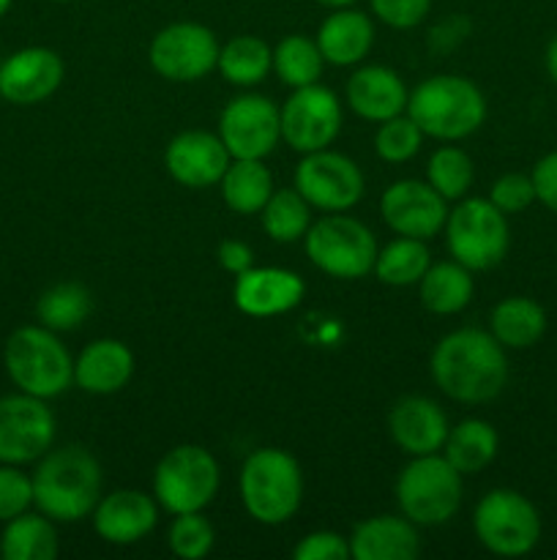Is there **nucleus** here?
Returning a JSON list of instances; mask_svg holds the SVG:
<instances>
[{
  "label": "nucleus",
  "instance_id": "obj_45",
  "mask_svg": "<svg viewBox=\"0 0 557 560\" xmlns=\"http://www.w3.org/2000/svg\"><path fill=\"white\" fill-rule=\"evenodd\" d=\"M546 71H549L552 82L557 85V33L552 36L549 47H546Z\"/></svg>",
  "mask_w": 557,
  "mask_h": 560
},
{
  "label": "nucleus",
  "instance_id": "obj_27",
  "mask_svg": "<svg viewBox=\"0 0 557 560\" xmlns=\"http://www.w3.org/2000/svg\"><path fill=\"white\" fill-rule=\"evenodd\" d=\"M546 331V312L528 295H508L491 310L489 334L508 350H528Z\"/></svg>",
  "mask_w": 557,
  "mask_h": 560
},
{
  "label": "nucleus",
  "instance_id": "obj_12",
  "mask_svg": "<svg viewBox=\"0 0 557 560\" xmlns=\"http://www.w3.org/2000/svg\"><path fill=\"white\" fill-rule=\"evenodd\" d=\"M218 38L202 22H173L151 38L147 63L169 82H200L218 63Z\"/></svg>",
  "mask_w": 557,
  "mask_h": 560
},
{
  "label": "nucleus",
  "instance_id": "obj_38",
  "mask_svg": "<svg viewBox=\"0 0 557 560\" xmlns=\"http://www.w3.org/2000/svg\"><path fill=\"white\" fill-rule=\"evenodd\" d=\"M424 131L418 129L410 115H396L377 126L375 135V151L382 162L388 164H404L413 156H418L420 145H424Z\"/></svg>",
  "mask_w": 557,
  "mask_h": 560
},
{
  "label": "nucleus",
  "instance_id": "obj_21",
  "mask_svg": "<svg viewBox=\"0 0 557 560\" xmlns=\"http://www.w3.org/2000/svg\"><path fill=\"white\" fill-rule=\"evenodd\" d=\"M448 430L451 424H448L446 410L435 399L418 397V394L396 399L388 413V435L407 457L442 452Z\"/></svg>",
  "mask_w": 557,
  "mask_h": 560
},
{
  "label": "nucleus",
  "instance_id": "obj_14",
  "mask_svg": "<svg viewBox=\"0 0 557 560\" xmlns=\"http://www.w3.org/2000/svg\"><path fill=\"white\" fill-rule=\"evenodd\" d=\"M278 115H282V142H287L300 156L333 145L344 120L339 96L320 82L293 88Z\"/></svg>",
  "mask_w": 557,
  "mask_h": 560
},
{
  "label": "nucleus",
  "instance_id": "obj_7",
  "mask_svg": "<svg viewBox=\"0 0 557 560\" xmlns=\"http://www.w3.org/2000/svg\"><path fill=\"white\" fill-rule=\"evenodd\" d=\"M442 233L453 260L473 273L500 266L511 246L508 217L491 206L489 197H462L448 211Z\"/></svg>",
  "mask_w": 557,
  "mask_h": 560
},
{
  "label": "nucleus",
  "instance_id": "obj_48",
  "mask_svg": "<svg viewBox=\"0 0 557 560\" xmlns=\"http://www.w3.org/2000/svg\"><path fill=\"white\" fill-rule=\"evenodd\" d=\"M55 3H74V0H55Z\"/></svg>",
  "mask_w": 557,
  "mask_h": 560
},
{
  "label": "nucleus",
  "instance_id": "obj_18",
  "mask_svg": "<svg viewBox=\"0 0 557 560\" xmlns=\"http://www.w3.org/2000/svg\"><path fill=\"white\" fill-rule=\"evenodd\" d=\"M233 156L224 148L222 137L213 131L191 129L173 137L164 151V167L175 184L186 189H208L222 180Z\"/></svg>",
  "mask_w": 557,
  "mask_h": 560
},
{
  "label": "nucleus",
  "instance_id": "obj_36",
  "mask_svg": "<svg viewBox=\"0 0 557 560\" xmlns=\"http://www.w3.org/2000/svg\"><path fill=\"white\" fill-rule=\"evenodd\" d=\"M426 180L431 189L440 191L448 202H459L467 197L475 180V164L467 151L457 145H442L426 162Z\"/></svg>",
  "mask_w": 557,
  "mask_h": 560
},
{
  "label": "nucleus",
  "instance_id": "obj_40",
  "mask_svg": "<svg viewBox=\"0 0 557 560\" xmlns=\"http://www.w3.org/2000/svg\"><path fill=\"white\" fill-rule=\"evenodd\" d=\"M489 202L495 208H500L506 217H513V213L528 211L535 202V186L533 178L524 173H506L491 184L489 189Z\"/></svg>",
  "mask_w": 557,
  "mask_h": 560
},
{
  "label": "nucleus",
  "instance_id": "obj_28",
  "mask_svg": "<svg viewBox=\"0 0 557 560\" xmlns=\"http://www.w3.org/2000/svg\"><path fill=\"white\" fill-rule=\"evenodd\" d=\"M218 186H222L224 206L240 217L260 213L276 189L271 170L262 164V159H233Z\"/></svg>",
  "mask_w": 557,
  "mask_h": 560
},
{
  "label": "nucleus",
  "instance_id": "obj_34",
  "mask_svg": "<svg viewBox=\"0 0 557 560\" xmlns=\"http://www.w3.org/2000/svg\"><path fill=\"white\" fill-rule=\"evenodd\" d=\"M322 66H325V58L317 47V38L304 36V33H289L273 47V71L289 88L320 82Z\"/></svg>",
  "mask_w": 557,
  "mask_h": 560
},
{
  "label": "nucleus",
  "instance_id": "obj_20",
  "mask_svg": "<svg viewBox=\"0 0 557 560\" xmlns=\"http://www.w3.org/2000/svg\"><path fill=\"white\" fill-rule=\"evenodd\" d=\"M93 530L115 547H129L145 539L158 523V503L147 492L115 490L98 498L93 509Z\"/></svg>",
  "mask_w": 557,
  "mask_h": 560
},
{
  "label": "nucleus",
  "instance_id": "obj_4",
  "mask_svg": "<svg viewBox=\"0 0 557 560\" xmlns=\"http://www.w3.org/2000/svg\"><path fill=\"white\" fill-rule=\"evenodd\" d=\"M238 487L246 514L268 528L289 523L304 501L298 459L276 446L257 448L244 459Z\"/></svg>",
  "mask_w": 557,
  "mask_h": 560
},
{
  "label": "nucleus",
  "instance_id": "obj_9",
  "mask_svg": "<svg viewBox=\"0 0 557 560\" xmlns=\"http://www.w3.org/2000/svg\"><path fill=\"white\" fill-rule=\"evenodd\" d=\"M304 249L311 266L322 273L344 282L366 277L375 271L377 238L364 222L347 213H325L311 224L304 235Z\"/></svg>",
  "mask_w": 557,
  "mask_h": 560
},
{
  "label": "nucleus",
  "instance_id": "obj_6",
  "mask_svg": "<svg viewBox=\"0 0 557 560\" xmlns=\"http://www.w3.org/2000/svg\"><path fill=\"white\" fill-rule=\"evenodd\" d=\"M462 479L440 452L410 457L396 479L399 512L424 528L446 525L462 506Z\"/></svg>",
  "mask_w": 557,
  "mask_h": 560
},
{
  "label": "nucleus",
  "instance_id": "obj_37",
  "mask_svg": "<svg viewBox=\"0 0 557 560\" xmlns=\"http://www.w3.org/2000/svg\"><path fill=\"white\" fill-rule=\"evenodd\" d=\"M169 552L180 560H202L216 545V530L202 512L175 514L167 530Z\"/></svg>",
  "mask_w": 557,
  "mask_h": 560
},
{
  "label": "nucleus",
  "instance_id": "obj_41",
  "mask_svg": "<svg viewBox=\"0 0 557 560\" xmlns=\"http://www.w3.org/2000/svg\"><path fill=\"white\" fill-rule=\"evenodd\" d=\"M371 14L393 31L418 27L429 16L431 0H369Z\"/></svg>",
  "mask_w": 557,
  "mask_h": 560
},
{
  "label": "nucleus",
  "instance_id": "obj_10",
  "mask_svg": "<svg viewBox=\"0 0 557 560\" xmlns=\"http://www.w3.org/2000/svg\"><path fill=\"white\" fill-rule=\"evenodd\" d=\"M475 539L484 550L500 558H522L541 541V514L522 492L491 490L478 501L473 514Z\"/></svg>",
  "mask_w": 557,
  "mask_h": 560
},
{
  "label": "nucleus",
  "instance_id": "obj_39",
  "mask_svg": "<svg viewBox=\"0 0 557 560\" xmlns=\"http://www.w3.org/2000/svg\"><path fill=\"white\" fill-rule=\"evenodd\" d=\"M33 506V479L20 470V465L0 463V523L31 512Z\"/></svg>",
  "mask_w": 557,
  "mask_h": 560
},
{
  "label": "nucleus",
  "instance_id": "obj_31",
  "mask_svg": "<svg viewBox=\"0 0 557 560\" xmlns=\"http://www.w3.org/2000/svg\"><path fill=\"white\" fill-rule=\"evenodd\" d=\"M216 71L235 88H254L273 71V49L262 38L240 33L218 47Z\"/></svg>",
  "mask_w": 557,
  "mask_h": 560
},
{
  "label": "nucleus",
  "instance_id": "obj_46",
  "mask_svg": "<svg viewBox=\"0 0 557 560\" xmlns=\"http://www.w3.org/2000/svg\"><path fill=\"white\" fill-rule=\"evenodd\" d=\"M315 3H320V5H325V9H349V5H355L358 3V0H315Z\"/></svg>",
  "mask_w": 557,
  "mask_h": 560
},
{
  "label": "nucleus",
  "instance_id": "obj_19",
  "mask_svg": "<svg viewBox=\"0 0 557 560\" xmlns=\"http://www.w3.org/2000/svg\"><path fill=\"white\" fill-rule=\"evenodd\" d=\"M306 293L304 279L289 268L251 266L249 271L235 277L233 301L238 312L249 317L287 315L300 304Z\"/></svg>",
  "mask_w": 557,
  "mask_h": 560
},
{
  "label": "nucleus",
  "instance_id": "obj_35",
  "mask_svg": "<svg viewBox=\"0 0 557 560\" xmlns=\"http://www.w3.org/2000/svg\"><path fill=\"white\" fill-rule=\"evenodd\" d=\"M262 230L276 244H295L311 228V206L295 189H273L271 200L260 211Z\"/></svg>",
  "mask_w": 557,
  "mask_h": 560
},
{
  "label": "nucleus",
  "instance_id": "obj_44",
  "mask_svg": "<svg viewBox=\"0 0 557 560\" xmlns=\"http://www.w3.org/2000/svg\"><path fill=\"white\" fill-rule=\"evenodd\" d=\"M216 255H218V266H222L227 273H233V277H238V273L249 271V268L254 266V252H251L249 244H244V241L238 238L222 241Z\"/></svg>",
  "mask_w": 557,
  "mask_h": 560
},
{
  "label": "nucleus",
  "instance_id": "obj_3",
  "mask_svg": "<svg viewBox=\"0 0 557 560\" xmlns=\"http://www.w3.org/2000/svg\"><path fill=\"white\" fill-rule=\"evenodd\" d=\"M407 115L431 140L459 142L484 126L486 98L467 77L435 74L413 88Z\"/></svg>",
  "mask_w": 557,
  "mask_h": 560
},
{
  "label": "nucleus",
  "instance_id": "obj_43",
  "mask_svg": "<svg viewBox=\"0 0 557 560\" xmlns=\"http://www.w3.org/2000/svg\"><path fill=\"white\" fill-rule=\"evenodd\" d=\"M530 178H533L535 186V200L549 208L552 213H557V151L538 159Z\"/></svg>",
  "mask_w": 557,
  "mask_h": 560
},
{
  "label": "nucleus",
  "instance_id": "obj_15",
  "mask_svg": "<svg viewBox=\"0 0 557 560\" xmlns=\"http://www.w3.org/2000/svg\"><path fill=\"white\" fill-rule=\"evenodd\" d=\"M216 135L233 159H265L282 140V115L268 96L244 93L222 109Z\"/></svg>",
  "mask_w": 557,
  "mask_h": 560
},
{
  "label": "nucleus",
  "instance_id": "obj_2",
  "mask_svg": "<svg viewBox=\"0 0 557 560\" xmlns=\"http://www.w3.org/2000/svg\"><path fill=\"white\" fill-rule=\"evenodd\" d=\"M31 479L36 512L63 525L91 517L104 490L102 465L82 446L49 448Z\"/></svg>",
  "mask_w": 557,
  "mask_h": 560
},
{
  "label": "nucleus",
  "instance_id": "obj_23",
  "mask_svg": "<svg viewBox=\"0 0 557 560\" xmlns=\"http://www.w3.org/2000/svg\"><path fill=\"white\" fill-rule=\"evenodd\" d=\"M349 558L353 560H415L420 556L418 525L404 514H377L353 528Z\"/></svg>",
  "mask_w": 557,
  "mask_h": 560
},
{
  "label": "nucleus",
  "instance_id": "obj_13",
  "mask_svg": "<svg viewBox=\"0 0 557 560\" xmlns=\"http://www.w3.org/2000/svg\"><path fill=\"white\" fill-rule=\"evenodd\" d=\"M58 421L47 399L31 394L0 397V463L33 465L52 448Z\"/></svg>",
  "mask_w": 557,
  "mask_h": 560
},
{
  "label": "nucleus",
  "instance_id": "obj_47",
  "mask_svg": "<svg viewBox=\"0 0 557 560\" xmlns=\"http://www.w3.org/2000/svg\"><path fill=\"white\" fill-rule=\"evenodd\" d=\"M9 9H11V0H0V16L9 14Z\"/></svg>",
  "mask_w": 557,
  "mask_h": 560
},
{
  "label": "nucleus",
  "instance_id": "obj_30",
  "mask_svg": "<svg viewBox=\"0 0 557 560\" xmlns=\"http://www.w3.org/2000/svg\"><path fill=\"white\" fill-rule=\"evenodd\" d=\"M58 552V530L42 512H25L9 520L0 534V558L5 560H52Z\"/></svg>",
  "mask_w": 557,
  "mask_h": 560
},
{
  "label": "nucleus",
  "instance_id": "obj_26",
  "mask_svg": "<svg viewBox=\"0 0 557 560\" xmlns=\"http://www.w3.org/2000/svg\"><path fill=\"white\" fill-rule=\"evenodd\" d=\"M473 271L464 268L462 262L453 260V257L451 260L431 262L429 271L418 282V299L424 304V310L440 317L459 315L473 301Z\"/></svg>",
  "mask_w": 557,
  "mask_h": 560
},
{
  "label": "nucleus",
  "instance_id": "obj_29",
  "mask_svg": "<svg viewBox=\"0 0 557 560\" xmlns=\"http://www.w3.org/2000/svg\"><path fill=\"white\" fill-rule=\"evenodd\" d=\"M497 448H500V438H497V430L489 421L464 419L448 430L440 454L459 474L473 476L495 463Z\"/></svg>",
  "mask_w": 557,
  "mask_h": 560
},
{
  "label": "nucleus",
  "instance_id": "obj_16",
  "mask_svg": "<svg viewBox=\"0 0 557 560\" xmlns=\"http://www.w3.org/2000/svg\"><path fill=\"white\" fill-rule=\"evenodd\" d=\"M448 200L429 180L402 178L388 186L380 197V217L396 235L429 241L442 233L448 219Z\"/></svg>",
  "mask_w": 557,
  "mask_h": 560
},
{
  "label": "nucleus",
  "instance_id": "obj_11",
  "mask_svg": "<svg viewBox=\"0 0 557 560\" xmlns=\"http://www.w3.org/2000/svg\"><path fill=\"white\" fill-rule=\"evenodd\" d=\"M293 186L317 211L344 213L360 202L366 191V178L358 164L344 153L322 148L304 153L293 175Z\"/></svg>",
  "mask_w": 557,
  "mask_h": 560
},
{
  "label": "nucleus",
  "instance_id": "obj_22",
  "mask_svg": "<svg viewBox=\"0 0 557 560\" xmlns=\"http://www.w3.org/2000/svg\"><path fill=\"white\" fill-rule=\"evenodd\" d=\"M344 98L358 118L382 124V120L407 113L410 91L396 71L371 63L353 71L344 88Z\"/></svg>",
  "mask_w": 557,
  "mask_h": 560
},
{
  "label": "nucleus",
  "instance_id": "obj_33",
  "mask_svg": "<svg viewBox=\"0 0 557 560\" xmlns=\"http://www.w3.org/2000/svg\"><path fill=\"white\" fill-rule=\"evenodd\" d=\"M93 299L80 282H58L44 290L36 301V317L44 328L60 334L74 331L87 320Z\"/></svg>",
  "mask_w": 557,
  "mask_h": 560
},
{
  "label": "nucleus",
  "instance_id": "obj_8",
  "mask_svg": "<svg viewBox=\"0 0 557 560\" xmlns=\"http://www.w3.org/2000/svg\"><path fill=\"white\" fill-rule=\"evenodd\" d=\"M218 485H222V468L216 457L197 443L169 448L153 470V498L173 517L211 506Z\"/></svg>",
  "mask_w": 557,
  "mask_h": 560
},
{
  "label": "nucleus",
  "instance_id": "obj_25",
  "mask_svg": "<svg viewBox=\"0 0 557 560\" xmlns=\"http://www.w3.org/2000/svg\"><path fill=\"white\" fill-rule=\"evenodd\" d=\"M375 44V22L358 9H333L317 27V47H320L325 63L358 66Z\"/></svg>",
  "mask_w": 557,
  "mask_h": 560
},
{
  "label": "nucleus",
  "instance_id": "obj_1",
  "mask_svg": "<svg viewBox=\"0 0 557 560\" xmlns=\"http://www.w3.org/2000/svg\"><path fill=\"white\" fill-rule=\"evenodd\" d=\"M429 372L435 386L453 402H491L508 383L506 348L489 331L457 328L435 345Z\"/></svg>",
  "mask_w": 557,
  "mask_h": 560
},
{
  "label": "nucleus",
  "instance_id": "obj_24",
  "mask_svg": "<svg viewBox=\"0 0 557 560\" xmlns=\"http://www.w3.org/2000/svg\"><path fill=\"white\" fill-rule=\"evenodd\" d=\"M134 353L118 339H93L74 359V386L93 397H109L129 386Z\"/></svg>",
  "mask_w": 557,
  "mask_h": 560
},
{
  "label": "nucleus",
  "instance_id": "obj_17",
  "mask_svg": "<svg viewBox=\"0 0 557 560\" xmlns=\"http://www.w3.org/2000/svg\"><path fill=\"white\" fill-rule=\"evenodd\" d=\"M66 66L55 49L25 47L0 63V96L16 107L47 102L63 85Z\"/></svg>",
  "mask_w": 557,
  "mask_h": 560
},
{
  "label": "nucleus",
  "instance_id": "obj_5",
  "mask_svg": "<svg viewBox=\"0 0 557 560\" xmlns=\"http://www.w3.org/2000/svg\"><path fill=\"white\" fill-rule=\"evenodd\" d=\"M3 364L11 383L31 397L55 399L74 386V359L42 323L16 328L5 339Z\"/></svg>",
  "mask_w": 557,
  "mask_h": 560
},
{
  "label": "nucleus",
  "instance_id": "obj_32",
  "mask_svg": "<svg viewBox=\"0 0 557 560\" xmlns=\"http://www.w3.org/2000/svg\"><path fill=\"white\" fill-rule=\"evenodd\" d=\"M429 266L431 255L426 249V241L396 235L391 244L377 249L375 277L388 288H410V284L420 282Z\"/></svg>",
  "mask_w": 557,
  "mask_h": 560
},
{
  "label": "nucleus",
  "instance_id": "obj_42",
  "mask_svg": "<svg viewBox=\"0 0 557 560\" xmlns=\"http://www.w3.org/2000/svg\"><path fill=\"white\" fill-rule=\"evenodd\" d=\"M295 560H347L349 539L336 530H311L293 547Z\"/></svg>",
  "mask_w": 557,
  "mask_h": 560
}]
</instances>
